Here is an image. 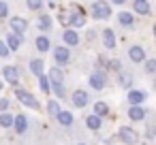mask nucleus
I'll return each mask as SVG.
<instances>
[{
	"label": "nucleus",
	"instance_id": "1",
	"mask_svg": "<svg viewBox=\"0 0 156 145\" xmlns=\"http://www.w3.org/2000/svg\"><path fill=\"white\" fill-rule=\"evenodd\" d=\"M92 15L96 19H109L111 17V7L105 2V0H96L92 5Z\"/></svg>",
	"mask_w": 156,
	"mask_h": 145
},
{
	"label": "nucleus",
	"instance_id": "2",
	"mask_svg": "<svg viewBox=\"0 0 156 145\" xmlns=\"http://www.w3.org/2000/svg\"><path fill=\"white\" fill-rule=\"evenodd\" d=\"M54 60L58 66H66L69 60H71V51H69V45H60L54 49Z\"/></svg>",
	"mask_w": 156,
	"mask_h": 145
},
{
	"label": "nucleus",
	"instance_id": "3",
	"mask_svg": "<svg viewBox=\"0 0 156 145\" xmlns=\"http://www.w3.org/2000/svg\"><path fill=\"white\" fill-rule=\"evenodd\" d=\"M15 96H17V100H20L22 105H26V107H30V109H39V100H37L30 92H26V90H15Z\"/></svg>",
	"mask_w": 156,
	"mask_h": 145
},
{
	"label": "nucleus",
	"instance_id": "4",
	"mask_svg": "<svg viewBox=\"0 0 156 145\" xmlns=\"http://www.w3.org/2000/svg\"><path fill=\"white\" fill-rule=\"evenodd\" d=\"M118 134H120V139H122L126 145H135V143L139 141V134H137L130 126H122V128L118 130Z\"/></svg>",
	"mask_w": 156,
	"mask_h": 145
},
{
	"label": "nucleus",
	"instance_id": "5",
	"mask_svg": "<svg viewBox=\"0 0 156 145\" xmlns=\"http://www.w3.org/2000/svg\"><path fill=\"white\" fill-rule=\"evenodd\" d=\"M2 77L7 79V83L15 85V83L20 81V71H17L15 66H5V68H2Z\"/></svg>",
	"mask_w": 156,
	"mask_h": 145
},
{
	"label": "nucleus",
	"instance_id": "6",
	"mask_svg": "<svg viewBox=\"0 0 156 145\" xmlns=\"http://www.w3.org/2000/svg\"><path fill=\"white\" fill-rule=\"evenodd\" d=\"M71 100H73V105H75L77 109H83V107L88 105V100H90V98H88V92H83V90H77V92L71 96Z\"/></svg>",
	"mask_w": 156,
	"mask_h": 145
},
{
	"label": "nucleus",
	"instance_id": "7",
	"mask_svg": "<svg viewBox=\"0 0 156 145\" xmlns=\"http://www.w3.org/2000/svg\"><path fill=\"white\" fill-rule=\"evenodd\" d=\"M62 41H64L69 47H75V45H79V34H77L73 28H66L64 34H62Z\"/></svg>",
	"mask_w": 156,
	"mask_h": 145
},
{
	"label": "nucleus",
	"instance_id": "8",
	"mask_svg": "<svg viewBox=\"0 0 156 145\" xmlns=\"http://www.w3.org/2000/svg\"><path fill=\"white\" fill-rule=\"evenodd\" d=\"M128 58H130L133 62H145V51H143V47H141V45H133V47L128 49Z\"/></svg>",
	"mask_w": 156,
	"mask_h": 145
},
{
	"label": "nucleus",
	"instance_id": "9",
	"mask_svg": "<svg viewBox=\"0 0 156 145\" xmlns=\"http://www.w3.org/2000/svg\"><path fill=\"white\" fill-rule=\"evenodd\" d=\"M126 98H128L130 105H141V102L147 98V94H145L143 90H128V96H126Z\"/></svg>",
	"mask_w": 156,
	"mask_h": 145
},
{
	"label": "nucleus",
	"instance_id": "10",
	"mask_svg": "<svg viewBox=\"0 0 156 145\" xmlns=\"http://www.w3.org/2000/svg\"><path fill=\"white\" fill-rule=\"evenodd\" d=\"M128 117H130L133 122H141V119L145 117V109H143L141 105H130V109H128Z\"/></svg>",
	"mask_w": 156,
	"mask_h": 145
},
{
	"label": "nucleus",
	"instance_id": "11",
	"mask_svg": "<svg viewBox=\"0 0 156 145\" xmlns=\"http://www.w3.org/2000/svg\"><path fill=\"white\" fill-rule=\"evenodd\" d=\"M11 28H13V32L24 34V32L28 30V22H26L24 17H13V19H11Z\"/></svg>",
	"mask_w": 156,
	"mask_h": 145
},
{
	"label": "nucleus",
	"instance_id": "12",
	"mask_svg": "<svg viewBox=\"0 0 156 145\" xmlns=\"http://www.w3.org/2000/svg\"><path fill=\"white\" fill-rule=\"evenodd\" d=\"M15 132L17 134H24L26 130H28V117L24 115V113H20V115H15Z\"/></svg>",
	"mask_w": 156,
	"mask_h": 145
},
{
	"label": "nucleus",
	"instance_id": "13",
	"mask_svg": "<svg viewBox=\"0 0 156 145\" xmlns=\"http://www.w3.org/2000/svg\"><path fill=\"white\" fill-rule=\"evenodd\" d=\"M103 45H105L107 49H113V47H115V34H113L111 28H105V30H103Z\"/></svg>",
	"mask_w": 156,
	"mask_h": 145
},
{
	"label": "nucleus",
	"instance_id": "14",
	"mask_svg": "<svg viewBox=\"0 0 156 145\" xmlns=\"http://www.w3.org/2000/svg\"><path fill=\"white\" fill-rule=\"evenodd\" d=\"M133 11L139 13V15H147L152 9H150V2H147V0H135V2H133Z\"/></svg>",
	"mask_w": 156,
	"mask_h": 145
},
{
	"label": "nucleus",
	"instance_id": "15",
	"mask_svg": "<svg viewBox=\"0 0 156 145\" xmlns=\"http://www.w3.org/2000/svg\"><path fill=\"white\" fill-rule=\"evenodd\" d=\"M7 43H9L11 51H17V49L22 47V34H17V32H11V34L7 36Z\"/></svg>",
	"mask_w": 156,
	"mask_h": 145
},
{
	"label": "nucleus",
	"instance_id": "16",
	"mask_svg": "<svg viewBox=\"0 0 156 145\" xmlns=\"http://www.w3.org/2000/svg\"><path fill=\"white\" fill-rule=\"evenodd\" d=\"M30 73H32V75H37V77L45 75V62H43V60H39V58H37V60H32V62H30Z\"/></svg>",
	"mask_w": 156,
	"mask_h": 145
},
{
	"label": "nucleus",
	"instance_id": "17",
	"mask_svg": "<svg viewBox=\"0 0 156 145\" xmlns=\"http://www.w3.org/2000/svg\"><path fill=\"white\" fill-rule=\"evenodd\" d=\"M90 85H92L94 90H103V88H105V73H94V75L90 77Z\"/></svg>",
	"mask_w": 156,
	"mask_h": 145
},
{
	"label": "nucleus",
	"instance_id": "18",
	"mask_svg": "<svg viewBox=\"0 0 156 145\" xmlns=\"http://www.w3.org/2000/svg\"><path fill=\"white\" fill-rule=\"evenodd\" d=\"M37 26H39V30H41V32H47V30H51L54 19H51L49 15H41V17H39V22H37Z\"/></svg>",
	"mask_w": 156,
	"mask_h": 145
},
{
	"label": "nucleus",
	"instance_id": "19",
	"mask_svg": "<svg viewBox=\"0 0 156 145\" xmlns=\"http://www.w3.org/2000/svg\"><path fill=\"white\" fill-rule=\"evenodd\" d=\"M86 126H88L90 130H101V115H98V113L88 115V117H86Z\"/></svg>",
	"mask_w": 156,
	"mask_h": 145
},
{
	"label": "nucleus",
	"instance_id": "20",
	"mask_svg": "<svg viewBox=\"0 0 156 145\" xmlns=\"http://www.w3.org/2000/svg\"><path fill=\"white\" fill-rule=\"evenodd\" d=\"M49 79H51V83H62V81H64V73H62V68H60V66L49 68Z\"/></svg>",
	"mask_w": 156,
	"mask_h": 145
},
{
	"label": "nucleus",
	"instance_id": "21",
	"mask_svg": "<svg viewBox=\"0 0 156 145\" xmlns=\"http://www.w3.org/2000/svg\"><path fill=\"white\" fill-rule=\"evenodd\" d=\"M34 43H37V49H39L41 54H45V51H49V47H51V41H49L47 36H39V39H37Z\"/></svg>",
	"mask_w": 156,
	"mask_h": 145
},
{
	"label": "nucleus",
	"instance_id": "22",
	"mask_svg": "<svg viewBox=\"0 0 156 145\" xmlns=\"http://www.w3.org/2000/svg\"><path fill=\"white\" fill-rule=\"evenodd\" d=\"M71 24H73L75 28H83V26H86V17H83V13H79V11H73Z\"/></svg>",
	"mask_w": 156,
	"mask_h": 145
},
{
	"label": "nucleus",
	"instance_id": "23",
	"mask_svg": "<svg viewBox=\"0 0 156 145\" xmlns=\"http://www.w3.org/2000/svg\"><path fill=\"white\" fill-rule=\"evenodd\" d=\"M118 22L122 24V26H133V22H135V17H133V13H128V11H122L120 15H118Z\"/></svg>",
	"mask_w": 156,
	"mask_h": 145
},
{
	"label": "nucleus",
	"instance_id": "24",
	"mask_svg": "<svg viewBox=\"0 0 156 145\" xmlns=\"http://www.w3.org/2000/svg\"><path fill=\"white\" fill-rule=\"evenodd\" d=\"M39 85H41V90L45 94H51V79H49V75H41L39 77Z\"/></svg>",
	"mask_w": 156,
	"mask_h": 145
},
{
	"label": "nucleus",
	"instance_id": "25",
	"mask_svg": "<svg viewBox=\"0 0 156 145\" xmlns=\"http://www.w3.org/2000/svg\"><path fill=\"white\" fill-rule=\"evenodd\" d=\"M56 119H58L62 126H71V124H73V113H71V111H60Z\"/></svg>",
	"mask_w": 156,
	"mask_h": 145
},
{
	"label": "nucleus",
	"instance_id": "26",
	"mask_svg": "<svg viewBox=\"0 0 156 145\" xmlns=\"http://www.w3.org/2000/svg\"><path fill=\"white\" fill-rule=\"evenodd\" d=\"M15 124V115H11V113H0V126L2 128H9V126H13Z\"/></svg>",
	"mask_w": 156,
	"mask_h": 145
},
{
	"label": "nucleus",
	"instance_id": "27",
	"mask_svg": "<svg viewBox=\"0 0 156 145\" xmlns=\"http://www.w3.org/2000/svg\"><path fill=\"white\" fill-rule=\"evenodd\" d=\"M118 83H120L122 88L130 90V85H133V77H130L128 73H120V77H118Z\"/></svg>",
	"mask_w": 156,
	"mask_h": 145
},
{
	"label": "nucleus",
	"instance_id": "28",
	"mask_svg": "<svg viewBox=\"0 0 156 145\" xmlns=\"http://www.w3.org/2000/svg\"><path fill=\"white\" fill-rule=\"evenodd\" d=\"M62 109H60V105H58V100H47V113L51 115V117H58V113H60Z\"/></svg>",
	"mask_w": 156,
	"mask_h": 145
},
{
	"label": "nucleus",
	"instance_id": "29",
	"mask_svg": "<svg viewBox=\"0 0 156 145\" xmlns=\"http://www.w3.org/2000/svg\"><path fill=\"white\" fill-rule=\"evenodd\" d=\"M94 113H98L101 117H103V115H107V113H109V105H107V102H103V100H98V102L94 105Z\"/></svg>",
	"mask_w": 156,
	"mask_h": 145
},
{
	"label": "nucleus",
	"instance_id": "30",
	"mask_svg": "<svg viewBox=\"0 0 156 145\" xmlns=\"http://www.w3.org/2000/svg\"><path fill=\"white\" fill-rule=\"evenodd\" d=\"M51 92L58 96V98H66V90L62 83H51Z\"/></svg>",
	"mask_w": 156,
	"mask_h": 145
},
{
	"label": "nucleus",
	"instance_id": "31",
	"mask_svg": "<svg viewBox=\"0 0 156 145\" xmlns=\"http://www.w3.org/2000/svg\"><path fill=\"white\" fill-rule=\"evenodd\" d=\"M26 2H28L30 11H41V7H43V0H26Z\"/></svg>",
	"mask_w": 156,
	"mask_h": 145
},
{
	"label": "nucleus",
	"instance_id": "32",
	"mask_svg": "<svg viewBox=\"0 0 156 145\" xmlns=\"http://www.w3.org/2000/svg\"><path fill=\"white\" fill-rule=\"evenodd\" d=\"M9 51H11L9 43H7V41H0V58H7V56H9Z\"/></svg>",
	"mask_w": 156,
	"mask_h": 145
},
{
	"label": "nucleus",
	"instance_id": "33",
	"mask_svg": "<svg viewBox=\"0 0 156 145\" xmlns=\"http://www.w3.org/2000/svg\"><path fill=\"white\" fill-rule=\"evenodd\" d=\"M145 73H150V75L156 73V60H147L145 62Z\"/></svg>",
	"mask_w": 156,
	"mask_h": 145
},
{
	"label": "nucleus",
	"instance_id": "34",
	"mask_svg": "<svg viewBox=\"0 0 156 145\" xmlns=\"http://www.w3.org/2000/svg\"><path fill=\"white\" fill-rule=\"evenodd\" d=\"M7 15H9V7H7V2L0 0V19H5Z\"/></svg>",
	"mask_w": 156,
	"mask_h": 145
},
{
	"label": "nucleus",
	"instance_id": "35",
	"mask_svg": "<svg viewBox=\"0 0 156 145\" xmlns=\"http://www.w3.org/2000/svg\"><path fill=\"white\" fill-rule=\"evenodd\" d=\"M109 68L120 73V71H122V64H120V60H109Z\"/></svg>",
	"mask_w": 156,
	"mask_h": 145
},
{
	"label": "nucleus",
	"instance_id": "36",
	"mask_svg": "<svg viewBox=\"0 0 156 145\" xmlns=\"http://www.w3.org/2000/svg\"><path fill=\"white\" fill-rule=\"evenodd\" d=\"M7 109H9V100L7 98H0V113L7 111Z\"/></svg>",
	"mask_w": 156,
	"mask_h": 145
},
{
	"label": "nucleus",
	"instance_id": "37",
	"mask_svg": "<svg viewBox=\"0 0 156 145\" xmlns=\"http://www.w3.org/2000/svg\"><path fill=\"white\" fill-rule=\"evenodd\" d=\"M111 2H113V5H124L126 0H111Z\"/></svg>",
	"mask_w": 156,
	"mask_h": 145
},
{
	"label": "nucleus",
	"instance_id": "38",
	"mask_svg": "<svg viewBox=\"0 0 156 145\" xmlns=\"http://www.w3.org/2000/svg\"><path fill=\"white\" fill-rule=\"evenodd\" d=\"M154 34H156V26H154Z\"/></svg>",
	"mask_w": 156,
	"mask_h": 145
},
{
	"label": "nucleus",
	"instance_id": "39",
	"mask_svg": "<svg viewBox=\"0 0 156 145\" xmlns=\"http://www.w3.org/2000/svg\"><path fill=\"white\" fill-rule=\"evenodd\" d=\"M79 145H86V143H79Z\"/></svg>",
	"mask_w": 156,
	"mask_h": 145
}]
</instances>
